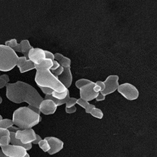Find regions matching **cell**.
I'll return each instance as SVG.
<instances>
[{
    "label": "cell",
    "instance_id": "obj_1",
    "mask_svg": "<svg viewBox=\"0 0 157 157\" xmlns=\"http://www.w3.org/2000/svg\"><path fill=\"white\" fill-rule=\"evenodd\" d=\"M6 87L7 98L14 103L27 102L30 106L39 108L44 100L36 89L26 82L17 81L15 83H8Z\"/></svg>",
    "mask_w": 157,
    "mask_h": 157
},
{
    "label": "cell",
    "instance_id": "obj_2",
    "mask_svg": "<svg viewBox=\"0 0 157 157\" xmlns=\"http://www.w3.org/2000/svg\"><path fill=\"white\" fill-rule=\"evenodd\" d=\"M53 60L46 59L40 64L35 65L36 71L35 81L39 87H48L58 93L66 90L65 87L52 73L50 69L53 66Z\"/></svg>",
    "mask_w": 157,
    "mask_h": 157
},
{
    "label": "cell",
    "instance_id": "obj_3",
    "mask_svg": "<svg viewBox=\"0 0 157 157\" xmlns=\"http://www.w3.org/2000/svg\"><path fill=\"white\" fill-rule=\"evenodd\" d=\"M42 120L40 114H38L28 106L21 107L15 110L13 114V122L14 125L20 129H31Z\"/></svg>",
    "mask_w": 157,
    "mask_h": 157
},
{
    "label": "cell",
    "instance_id": "obj_4",
    "mask_svg": "<svg viewBox=\"0 0 157 157\" xmlns=\"http://www.w3.org/2000/svg\"><path fill=\"white\" fill-rule=\"evenodd\" d=\"M18 59L14 50L5 45H0V71L12 70L17 65Z\"/></svg>",
    "mask_w": 157,
    "mask_h": 157
},
{
    "label": "cell",
    "instance_id": "obj_5",
    "mask_svg": "<svg viewBox=\"0 0 157 157\" xmlns=\"http://www.w3.org/2000/svg\"><path fill=\"white\" fill-rule=\"evenodd\" d=\"M117 91L124 98L129 101H134L138 98L139 91L138 89L130 83H124L119 85Z\"/></svg>",
    "mask_w": 157,
    "mask_h": 157
},
{
    "label": "cell",
    "instance_id": "obj_6",
    "mask_svg": "<svg viewBox=\"0 0 157 157\" xmlns=\"http://www.w3.org/2000/svg\"><path fill=\"white\" fill-rule=\"evenodd\" d=\"M2 150L7 157H24L27 155V150L23 147L8 145L1 147Z\"/></svg>",
    "mask_w": 157,
    "mask_h": 157
},
{
    "label": "cell",
    "instance_id": "obj_7",
    "mask_svg": "<svg viewBox=\"0 0 157 157\" xmlns=\"http://www.w3.org/2000/svg\"><path fill=\"white\" fill-rule=\"evenodd\" d=\"M119 77L117 75H109L105 81H104L105 84V89L101 93L104 96H106L110 94L113 93L117 89L119 86Z\"/></svg>",
    "mask_w": 157,
    "mask_h": 157
},
{
    "label": "cell",
    "instance_id": "obj_8",
    "mask_svg": "<svg viewBox=\"0 0 157 157\" xmlns=\"http://www.w3.org/2000/svg\"><path fill=\"white\" fill-rule=\"evenodd\" d=\"M36 135L35 131L31 128L18 130L15 133V136L24 145H27V144L32 143L35 140Z\"/></svg>",
    "mask_w": 157,
    "mask_h": 157
},
{
    "label": "cell",
    "instance_id": "obj_9",
    "mask_svg": "<svg viewBox=\"0 0 157 157\" xmlns=\"http://www.w3.org/2000/svg\"><path fill=\"white\" fill-rule=\"evenodd\" d=\"M94 85L95 82L91 81L89 84L82 87L80 89L81 99L87 102L96 99L98 93L94 90Z\"/></svg>",
    "mask_w": 157,
    "mask_h": 157
},
{
    "label": "cell",
    "instance_id": "obj_10",
    "mask_svg": "<svg viewBox=\"0 0 157 157\" xmlns=\"http://www.w3.org/2000/svg\"><path fill=\"white\" fill-rule=\"evenodd\" d=\"M28 59L30 60L35 65L40 64L46 59L45 50L40 48H33L29 52Z\"/></svg>",
    "mask_w": 157,
    "mask_h": 157
},
{
    "label": "cell",
    "instance_id": "obj_11",
    "mask_svg": "<svg viewBox=\"0 0 157 157\" xmlns=\"http://www.w3.org/2000/svg\"><path fill=\"white\" fill-rule=\"evenodd\" d=\"M57 109L56 104L51 99H44L39 106L40 113L45 115L53 114Z\"/></svg>",
    "mask_w": 157,
    "mask_h": 157
},
{
    "label": "cell",
    "instance_id": "obj_12",
    "mask_svg": "<svg viewBox=\"0 0 157 157\" xmlns=\"http://www.w3.org/2000/svg\"><path fill=\"white\" fill-rule=\"evenodd\" d=\"M45 139L47 140L50 147V149L48 151V153L49 155H52L56 154L63 149V142L60 139L54 136L46 137Z\"/></svg>",
    "mask_w": 157,
    "mask_h": 157
},
{
    "label": "cell",
    "instance_id": "obj_13",
    "mask_svg": "<svg viewBox=\"0 0 157 157\" xmlns=\"http://www.w3.org/2000/svg\"><path fill=\"white\" fill-rule=\"evenodd\" d=\"M17 66L18 67L21 73L27 72L35 69L34 63L25 57H19Z\"/></svg>",
    "mask_w": 157,
    "mask_h": 157
},
{
    "label": "cell",
    "instance_id": "obj_14",
    "mask_svg": "<svg viewBox=\"0 0 157 157\" xmlns=\"http://www.w3.org/2000/svg\"><path fill=\"white\" fill-rule=\"evenodd\" d=\"M59 81L67 89L69 88L72 83V74L71 67L63 68V71L61 75L57 77Z\"/></svg>",
    "mask_w": 157,
    "mask_h": 157
},
{
    "label": "cell",
    "instance_id": "obj_15",
    "mask_svg": "<svg viewBox=\"0 0 157 157\" xmlns=\"http://www.w3.org/2000/svg\"><path fill=\"white\" fill-rule=\"evenodd\" d=\"M54 57L55 60L59 63L60 66L63 67V68L71 67V60L70 59L63 56L62 54H60L59 53L55 54Z\"/></svg>",
    "mask_w": 157,
    "mask_h": 157
},
{
    "label": "cell",
    "instance_id": "obj_16",
    "mask_svg": "<svg viewBox=\"0 0 157 157\" xmlns=\"http://www.w3.org/2000/svg\"><path fill=\"white\" fill-rule=\"evenodd\" d=\"M10 143L13 145H17V146H21V147H23L27 151L30 150L32 149V144L30 143V144H27V145H24L23 144L20 140H18L16 136H15V133H13V132H10Z\"/></svg>",
    "mask_w": 157,
    "mask_h": 157
},
{
    "label": "cell",
    "instance_id": "obj_17",
    "mask_svg": "<svg viewBox=\"0 0 157 157\" xmlns=\"http://www.w3.org/2000/svg\"><path fill=\"white\" fill-rule=\"evenodd\" d=\"M21 45V53H22L25 57L28 59L29 53L31 49L33 47L30 45L28 40H23L20 42Z\"/></svg>",
    "mask_w": 157,
    "mask_h": 157
},
{
    "label": "cell",
    "instance_id": "obj_18",
    "mask_svg": "<svg viewBox=\"0 0 157 157\" xmlns=\"http://www.w3.org/2000/svg\"><path fill=\"white\" fill-rule=\"evenodd\" d=\"M77 104L86 110V113L87 114H90L91 110L96 107L93 104H90L89 102L86 101L81 98L77 100Z\"/></svg>",
    "mask_w": 157,
    "mask_h": 157
},
{
    "label": "cell",
    "instance_id": "obj_19",
    "mask_svg": "<svg viewBox=\"0 0 157 157\" xmlns=\"http://www.w3.org/2000/svg\"><path fill=\"white\" fill-rule=\"evenodd\" d=\"M5 45L8 46L15 52H21V45L20 44H18L17 39H11L10 40L6 41Z\"/></svg>",
    "mask_w": 157,
    "mask_h": 157
},
{
    "label": "cell",
    "instance_id": "obj_20",
    "mask_svg": "<svg viewBox=\"0 0 157 157\" xmlns=\"http://www.w3.org/2000/svg\"><path fill=\"white\" fill-rule=\"evenodd\" d=\"M69 93V90L68 89H67L65 92H63V93H58V92H56V91H53L52 93V96L58 100H63L67 97Z\"/></svg>",
    "mask_w": 157,
    "mask_h": 157
},
{
    "label": "cell",
    "instance_id": "obj_21",
    "mask_svg": "<svg viewBox=\"0 0 157 157\" xmlns=\"http://www.w3.org/2000/svg\"><path fill=\"white\" fill-rule=\"evenodd\" d=\"M14 125L13 122L12 120L10 119H3L2 121H0V128L8 129L9 128L11 127Z\"/></svg>",
    "mask_w": 157,
    "mask_h": 157
},
{
    "label": "cell",
    "instance_id": "obj_22",
    "mask_svg": "<svg viewBox=\"0 0 157 157\" xmlns=\"http://www.w3.org/2000/svg\"><path fill=\"white\" fill-rule=\"evenodd\" d=\"M105 89V84L102 81H98L95 82V85L94 87V90L97 93H101Z\"/></svg>",
    "mask_w": 157,
    "mask_h": 157
},
{
    "label": "cell",
    "instance_id": "obj_23",
    "mask_svg": "<svg viewBox=\"0 0 157 157\" xmlns=\"http://www.w3.org/2000/svg\"><path fill=\"white\" fill-rule=\"evenodd\" d=\"M90 114L93 117H96V118H98V119H102L103 117V116H104L102 111L100 109L97 108L96 107L91 110Z\"/></svg>",
    "mask_w": 157,
    "mask_h": 157
},
{
    "label": "cell",
    "instance_id": "obj_24",
    "mask_svg": "<svg viewBox=\"0 0 157 157\" xmlns=\"http://www.w3.org/2000/svg\"><path fill=\"white\" fill-rule=\"evenodd\" d=\"M38 145H39V147H40L44 152H48L50 149L49 143L46 139L42 140L40 142L38 143Z\"/></svg>",
    "mask_w": 157,
    "mask_h": 157
},
{
    "label": "cell",
    "instance_id": "obj_25",
    "mask_svg": "<svg viewBox=\"0 0 157 157\" xmlns=\"http://www.w3.org/2000/svg\"><path fill=\"white\" fill-rule=\"evenodd\" d=\"M91 82V81L89 79H86V78H81V79H78L75 82V86L78 89H81L82 87L89 84Z\"/></svg>",
    "mask_w": 157,
    "mask_h": 157
},
{
    "label": "cell",
    "instance_id": "obj_26",
    "mask_svg": "<svg viewBox=\"0 0 157 157\" xmlns=\"http://www.w3.org/2000/svg\"><path fill=\"white\" fill-rule=\"evenodd\" d=\"M10 136H4L0 138V147L6 146L10 144Z\"/></svg>",
    "mask_w": 157,
    "mask_h": 157
},
{
    "label": "cell",
    "instance_id": "obj_27",
    "mask_svg": "<svg viewBox=\"0 0 157 157\" xmlns=\"http://www.w3.org/2000/svg\"><path fill=\"white\" fill-rule=\"evenodd\" d=\"M77 99L74 98H70L69 100L66 102V107L65 108H71L74 106L75 104H77Z\"/></svg>",
    "mask_w": 157,
    "mask_h": 157
},
{
    "label": "cell",
    "instance_id": "obj_28",
    "mask_svg": "<svg viewBox=\"0 0 157 157\" xmlns=\"http://www.w3.org/2000/svg\"><path fill=\"white\" fill-rule=\"evenodd\" d=\"M63 67H62V66H60L58 69L54 70V71H51L52 73L53 74V75L54 76H56V77H57L58 76H59L60 75L62 74V73L63 72Z\"/></svg>",
    "mask_w": 157,
    "mask_h": 157
},
{
    "label": "cell",
    "instance_id": "obj_29",
    "mask_svg": "<svg viewBox=\"0 0 157 157\" xmlns=\"http://www.w3.org/2000/svg\"><path fill=\"white\" fill-rule=\"evenodd\" d=\"M41 90L42 91V93L45 94V95H52V92H53V90L48 88V87H39Z\"/></svg>",
    "mask_w": 157,
    "mask_h": 157
},
{
    "label": "cell",
    "instance_id": "obj_30",
    "mask_svg": "<svg viewBox=\"0 0 157 157\" xmlns=\"http://www.w3.org/2000/svg\"><path fill=\"white\" fill-rule=\"evenodd\" d=\"M10 132H9L8 129L0 128V138L4 136H10Z\"/></svg>",
    "mask_w": 157,
    "mask_h": 157
},
{
    "label": "cell",
    "instance_id": "obj_31",
    "mask_svg": "<svg viewBox=\"0 0 157 157\" xmlns=\"http://www.w3.org/2000/svg\"><path fill=\"white\" fill-rule=\"evenodd\" d=\"M45 57L47 59H50L52 60H55V57H54V54H53L52 52L47 51V50H45Z\"/></svg>",
    "mask_w": 157,
    "mask_h": 157
},
{
    "label": "cell",
    "instance_id": "obj_32",
    "mask_svg": "<svg viewBox=\"0 0 157 157\" xmlns=\"http://www.w3.org/2000/svg\"><path fill=\"white\" fill-rule=\"evenodd\" d=\"M77 111V108L75 106L71 108H65V112L68 114H72L75 113Z\"/></svg>",
    "mask_w": 157,
    "mask_h": 157
},
{
    "label": "cell",
    "instance_id": "obj_33",
    "mask_svg": "<svg viewBox=\"0 0 157 157\" xmlns=\"http://www.w3.org/2000/svg\"><path fill=\"white\" fill-rule=\"evenodd\" d=\"M60 66V65L59 64V63L55 60L53 62V66H52V67L50 69V71H54V70L58 69Z\"/></svg>",
    "mask_w": 157,
    "mask_h": 157
},
{
    "label": "cell",
    "instance_id": "obj_34",
    "mask_svg": "<svg viewBox=\"0 0 157 157\" xmlns=\"http://www.w3.org/2000/svg\"><path fill=\"white\" fill-rule=\"evenodd\" d=\"M105 99H106V96L102 94L101 93H98V94L96 98V100L97 101H102L105 100Z\"/></svg>",
    "mask_w": 157,
    "mask_h": 157
},
{
    "label": "cell",
    "instance_id": "obj_35",
    "mask_svg": "<svg viewBox=\"0 0 157 157\" xmlns=\"http://www.w3.org/2000/svg\"><path fill=\"white\" fill-rule=\"evenodd\" d=\"M28 108H29L33 112H35V113H37L38 114H40V109H39V108H36V107L30 106V105H29Z\"/></svg>",
    "mask_w": 157,
    "mask_h": 157
},
{
    "label": "cell",
    "instance_id": "obj_36",
    "mask_svg": "<svg viewBox=\"0 0 157 157\" xmlns=\"http://www.w3.org/2000/svg\"><path fill=\"white\" fill-rule=\"evenodd\" d=\"M8 129L9 130V132H13V133H16L18 132V130H20V129L19 128H18V127H16V126H11V127L9 128Z\"/></svg>",
    "mask_w": 157,
    "mask_h": 157
},
{
    "label": "cell",
    "instance_id": "obj_37",
    "mask_svg": "<svg viewBox=\"0 0 157 157\" xmlns=\"http://www.w3.org/2000/svg\"><path fill=\"white\" fill-rule=\"evenodd\" d=\"M42 138H41V136H40V135H36V139H35V141H33V142H32V143L33 144H35V145H38V143L40 142V141L42 140Z\"/></svg>",
    "mask_w": 157,
    "mask_h": 157
},
{
    "label": "cell",
    "instance_id": "obj_38",
    "mask_svg": "<svg viewBox=\"0 0 157 157\" xmlns=\"http://www.w3.org/2000/svg\"><path fill=\"white\" fill-rule=\"evenodd\" d=\"M0 78H2V79H3L4 81H5L8 84V82H10V78H9L8 75H6V74L2 75L1 76H0Z\"/></svg>",
    "mask_w": 157,
    "mask_h": 157
},
{
    "label": "cell",
    "instance_id": "obj_39",
    "mask_svg": "<svg viewBox=\"0 0 157 157\" xmlns=\"http://www.w3.org/2000/svg\"><path fill=\"white\" fill-rule=\"evenodd\" d=\"M7 84L8 83L5 81H4L3 79H2V78H0V89H2L4 87H5Z\"/></svg>",
    "mask_w": 157,
    "mask_h": 157
},
{
    "label": "cell",
    "instance_id": "obj_40",
    "mask_svg": "<svg viewBox=\"0 0 157 157\" xmlns=\"http://www.w3.org/2000/svg\"><path fill=\"white\" fill-rule=\"evenodd\" d=\"M0 157H7L2 151V150H0Z\"/></svg>",
    "mask_w": 157,
    "mask_h": 157
},
{
    "label": "cell",
    "instance_id": "obj_41",
    "mask_svg": "<svg viewBox=\"0 0 157 157\" xmlns=\"http://www.w3.org/2000/svg\"><path fill=\"white\" fill-rule=\"evenodd\" d=\"M3 102V99H2V98L0 96V104H2Z\"/></svg>",
    "mask_w": 157,
    "mask_h": 157
},
{
    "label": "cell",
    "instance_id": "obj_42",
    "mask_svg": "<svg viewBox=\"0 0 157 157\" xmlns=\"http://www.w3.org/2000/svg\"><path fill=\"white\" fill-rule=\"evenodd\" d=\"M24 157H30V155H29V153H27V154Z\"/></svg>",
    "mask_w": 157,
    "mask_h": 157
},
{
    "label": "cell",
    "instance_id": "obj_43",
    "mask_svg": "<svg viewBox=\"0 0 157 157\" xmlns=\"http://www.w3.org/2000/svg\"><path fill=\"white\" fill-rule=\"evenodd\" d=\"M3 120V117L2 115H0V121H2Z\"/></svg>",
    "mask_w": 157,
    "mask_h": 157
}]
</instances>
